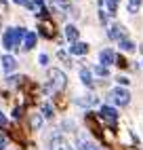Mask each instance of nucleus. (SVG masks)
I'll use <instances>...</instances> for the list:
<instances>
[{
    "instance_id": "nucleus-1",
    "label": "nucleus",
    "mask_w": 143,
    "mask_h": 150,
    "mask_svg": "<svg viewBox=\"0 0 143 150\" xmlns=\"http://www.w3.org/2000/svg\"><path fill=\"white\" fill-rule=\"evenodd\" d=\"M46 76H48V87L53 89V93H61L67 87V76H65L63 70L53 68V70H48V72H46Z\"/></svg>"
},
{
    "instance_id": "nucleus-2",
    "label": "nucleus",
    "mask_w": 143,
    "mask_h": 150,
    "mask_svg": "<svg viewBox=\"0 0 143 150\" xmlns=\"http://www.w3.org/2000/svg\"><path fill=\"white\" fill-rule=\"evenodd\" d=\"M46 142H48V150H74L72 144L59 131H53V133L46 137Z\"/></svg>"
},
{
    "instance_id": "nucleus-3",
    "label": "nucleus",
    "mask_w": 143,
    "mask_h": 150,
    "mask_svg": "<svg viewBox=\"0 0 143 150\" xmlns=\"http://www.w3.org/2000/svg\"><path fill=\"white\" fill-rule=\"evenodd\" d=\"M107 99H109V102H114L116 106H128L130 93L126 91L124 87H116V89H111V91L107 93Z\"/></svg>"
},
{
    "instance_id": "nucleus-4",
    "label": "nucleus",
    "mask_w": 143,
    "mask_h": 150,
    "mask_svg": "<svg viewBox=\"0 0 143 150\" xmlns=\"http://www.w3.org/2000/svg\"><path fill=\"white\" fill-rule=\"evenodd\" d=\"M99 118H101L103 123H107V125L114 127V125L118 123V110L111 108V106H101V110H99Z\"/></svg>"
},
{
    "instance_id": "nucleus-5",
    "label": "nucleus",
    "mask_w": 143,
    "mask_h": 150,
    "mask_svg": "<svg viewBox=\"0 0 143 150\" xmlns=\"http://www.w3.org/2000/svg\"><path fill=\"white\" fill-rule=\"evenodd\" d=\"M0 70H2L4 74H13L17 70V59L13 55H2L0 57Z\"/></svg>"
},
{
    "instance_id": "nucleus-6",
    "label": "nucleus",
    "mask_w": 143,
    "mask_h": 150,
    "mask_svg": "<svg viewBox=\"0 0 143 150\" xmlns=\"http://www.w3.org/2000/svg\"><path fill=\"white\" fill-rule=\"evenodd\" d=\"M74 104L76 106H80V108H90V106H97L99 104V97H95V95H80V97H74Z\"/></svg>"
},
{
    "instance_id": "nucleus-7",
    "label": "nucleus",
    "mask_w": 143,
    "mask_h": 150,
    "mask_svg": "<svg viewBox=\"0 0 143 150\" xmlns=\"http://www.w3.org/2000/svg\"><path fill=\"white\" fill-rule=\"evenodd\" d=\"M99 62H101V66H105V68H109L111 64L116 62V53L111 51V49H103V51L99 53Z\"/></svg>"
},
{
    "instance_id": "nucleus-8",
    "label": "nucleus",
    "mask_w": 143,
    "mask_h": 150,
    "mask_svg": "<svg viewBox=\"0 0 143 150\" xmlns=\"http://www.w3.org/2000/svg\"><path fill=\"white\" fill-rule=\"evenodd\" d=\"M67 51H69V55H86L88 53V45L78 40V42H72L67 47Z\"/></svg>"
},
{
    "instance_id": "nucleus-9",
    "label": "nucleus",
    "mask_w": 143,
    "mask_h": 150,
    "mask_svg": "<svg viewBox=\"0 0 143 150\" xmlns=\"http://www.w3.org/2000/svg\"><path fill=\"white\" fill-rule=\"evenodd\" d=\"M107 36L111 38V40H122V38H126V32H124V25H120V23H116V25H111V28H109V32H107Z\"/></svg>"
},
{
    "instance_id": "nucleus-10",
    "label": "nucleus",
    "mask_w": 143,
    "mask_h": 150,
    "mask_svg": "<svg viewBox=\"0 0 143 150\" xmlns=\"http://www.w3.org/2000/svg\"><path fill=\"white\" fill-rule=\"evenodd\" d=\"M36 40H38V34L36 32H27L25 38H23V42H21L23 51H32V49L36 47Z\"/></svg>"
},
{
    "instance_id": "nucleus-11",
    "label": "nucleus",
    "mask_w": 143,
    "mask_h": 150,
    "mask_svg": "<svg viewBox=\"0 0 143 150\" xmlns=\"http://www.w3.org/2000/svg\"><path fill=\"white\" fill-rule=\"evenodd\" d=\"M42 123H44V118H42L40 112L29 114V129H32V131H40V129H42Z\"/></svg>"
},
{
    "instance_id": "nucleus-12",
    "label": "nucleus",
    "mask_w": 143,
    "mask_h": 150,
    "mask_svg": "<svg viewBox=\"0 0 143 150\" xmlns=\"http://www.w3.org/2000/svg\"><path fill=\"white\" fill-rule=\"evenodd\" d=\"M80 81H82L84 87H93V72H90L88 68H80Z\"/></svg>"
},
{
    "instance_id": "nucleus-13",
    "label": "nucleus",
    "mask_w": 143,
    "mask_h": 150,
    "mask_svg": "<svg viewBox=\"0 0 143 150\" xmlns=\"http://www.w3.org/2000/svg\"><path fill=\"white\" fill-rule=\"evenodd\" d=\"M76 146H78V150H101L97 144H93V142H88L86 137H82L80 135L78 137V142H76Z\"/></svg>"
},
{
    "instance_id": "nucleus-14",
    "label": "nucleus",
    "mask_w": 143,
    "mask_h": 150,
    "mask_svg": "<svg viewBox=\"0 0 143 150\" xmlns=\"http://www.w3.org/2000/svg\"><path fill=\"white\" fill-rule=\"evenodd\" d=\"M78 36H80V34H78V28L72 25V23H67V25H65V38H67L69 42H78Z\"/></svg>"
},
{
    "instance_id": "nucleus-15",
    "label": "nucleus",
    "mask_w": 143,
    "mask_h": 150,
    "mask_svg": "<svg viewBox=\"0 0 143 150\" xmlns=\"http://www.w3.org/2000/svg\"><path fill=\"white\" fill-rule=\"evenodd\" d=\"M40 114H42V118H53L55 116V106L50 102H44L40 106Z\"/></svg>"
},
{
    "instance_id": "nucleus-16",
    "label": "nucleus",
    "mask_w": 143,
    "mask_h": 150,
    "mask_svg": "<svg viewBox=\"0 0 143 150\" xmlns=\"http://www.w3.org/2000/svg\"><path fill=\"white\" fill-rule=\"evenodd\" d=\"M23 81H25V78H23V76H17V74H8V76L4 78L6 87H19V85H23Z\"/></svg>"
},
{
    "instance_id": "nucleus-17",
    "label": "nucleus",
    "mask_w": 143,
    "mask_h": 150,
    "mask_svg": "<svg viewBox=\"0 0 143 150\" xmlns=\"http://www.w3.org/2000/svg\"><path fill=\"white\" fill-rule=\"evenodd\" d=\"M40 34H42L44 38H55V25L42 23V25H40Z\"/></svg>"
},
{
    "instance_id": "nucleus-18",
    "label": "nucleus",
    "mask_w": 143,
    "mask_h": 150,
    "mask_svg": "<svg viewBox=\"0 0 143 150\" xmlns=\"http://www.w3.org/2000/svg\"><path fill=\"white\" fill-rule=\"evenodd\" d=\"M118 45H120V49L122 51H126V53H130V51H135V42L130 40V38H122V40H118Z\"/></svg>"
},
{
    "instance_id": "nucleus-19",
    "label": "nucleus",
    "mask_w": 143,
    "mask_h": 150,
    "mask_svg": "<svg viewBox=\"0 0 143 150\" xmlns=\"http://www.w3.org/2000/svg\"><path fill=\"white\" fill-rule=\"evenodd\" d=\"M50 4H53V8H61V11H69L72 2L69 0H48Z\"/></svg>"
},
{
    "instance_id": "nucleus-20",
    "label": "nucleus",
    "mask_w": 143,
    "mask_h": 150,
    "mask_svg": "<svg viewBox=\"0 0 143 150\" xmlns=\"http://www.w3.org/2000/svg\"><path fill=\"white\" fill-rule=\"evenodd\" d=\"M61 131H69V133H74V131H76V123L72 121V118H65V121L61 123Z\"/></svg>"
},
{
    "instance_id": "nucleus-21",
    "label": "nucleus",
    "mask_w": 143,
    "mask_h": 150,
    "mask_svg": "<svg viewBox=\"0 0 143 150\" xmlns=\"http://www.w3.org/2000/svg\"><path fill=\"white\" fill-rule=\"evenodd\" d=\"M141 2H143V0H128V6H126V8H128V13H130V15H135V13L139 11Z\"/></svg>"
},
{
    "instance_id": "nucleus-22",
    "label": "nucleus",
    "mask_w": 143,
    "mask_h": 150,
    "mask_svg": "<svg viewBox=\"0 0 143 150\" xmlns=\"http://www.w3.org/2000/svg\"><path fill=\"white\" fill-rule=\"evenodd\" d=\"M105 6H107V15H116V11H118V0H105Z\"/></svg>"
},
{
    "instance_id": "nucleus-23",
    "label": "nucleus",
    "mask_w": 143,
    "mask_h": 150,
    "mask_svg": "<svg viewBox=\"0 0 143 150\" xmlns=\"http://www.w3.org/2000/svg\"><path fill=\"white\" fill-rule=\"evenodd\" d=\"M93 72H95L97 76H107V74H109V70H107L105 66H93Z\"/></svg>"
},
{
    "instance_id": "nucleus-24",
    "label": "nucleus",
    "mask_w": 143,
    "mask_h": 150,
    "mask_svg": "<svg viewBox=\"0 0 143 150\" xmlns=\"http://www.w3.org/2000/svg\"><path fill=\"white\" fill-rule=\"evenodd\" d=\"M21 116H23V106H15L13 108V118L15 121H21Z\"/></svg>"
},
{
    "instance_id": "nucleus-25",
    "label": "nucleus",
    "mask_w": 143,
    "mask_h": 150,
    "mask_svg": "<svg viewBox=\"0 0 143 150\" xmlns=\"http://www.w3.org/2000/svg\"><path fill=\"white\" fill-rule=\"evenodd\" d=\"M6 148H8V135L0 133V150H6Z\"/></svg>"
},
{
    "instance_id": "nucleus-26",
    "label": "nucleus",
    "mask_w": 143,
    "mask_h": 150,
    "mask_svg": "<svg viewBox=\"0 0 143 150\" xmlns=\"http://www.w3.org/2000/svg\"><path fill=\"white\" fill-rule=\"evenodd\" d=\"M15 4H21V6H25V8H29V11H32L34 8V2H29V0H13Z\"/></svg>"
},
{
    "instance_id": "nucleus-27",
    "label": "nucleus",
    "mask_w": 143,
    "mask_h": 150,
    "mask_svg": "<svg viewBox=\"0 0 143 150\" xmlns=\"http://www.w3.org/2000/svg\"><path fill=\"white\" fill-rule=\"evenodd\" d=\"M114 64H116L118 68H126V66H128V64H126V59L122 57V55H116V62H114Z\"/></svg>"
},
{
    "instance_id": "nucleus-28",
    "label": "nucleus",
    "mask_w": 143,
    "mask_h": 150,
    "mask_svg": "<svg viewBox=\"0 0 143 150\" xmlns=\"http://www.w3.org/2000/svg\"><path fill=\"white\" fill-rule=\"evenodd\" d=\"M38 64L42 66V68H46V66H48V55H46V53H42V55L38 57Z\"/></svg>"
},
{
    "instance_id": "nucleus-29",
    "label": "nucleus",
    "mask_w": 143,
    "mask_h": 150,
    "mask_svg": "<svg viewBox=\"0 0 143 150\" xmlns=\"http://www.w3.org/2000/svg\"><path fill=\"white\" fill-rule=\"evenodd\" d=\"M116 81H118V85H122V87H126V85L130 83V81H128V78H126V76H118V78H116Z\"/></svg>"
},
{
    "instance_id": "nucleus-30",
    "label": "nucleus",
    "mask_w": 143,
    "mask_h": 150,
    "mask_svg": "<svg viewBox=\"0 0 143 150\" xmlns=\"http://www.w3.org/2000/svg\"><path fill=\"white\" fill-rule=\"evenodd\" d=\"M6 125V116L2 114V110H0V127H4Z\"/></svg>"
},
{
    "instance_id": "nucleus-31",
    "label": "nucleus",
    "mask_w": 143,
    "mask_h": 150,
    "mask_svg": "<svg viewBox=\"0 0 143 150\" xmlns=\"http://www.w3.org/2000/svg\"><path fill=\"white\" fill-rule=\"evenodd\" d=\"M139 51H141V53H143V42H141V45H139Z\"/></svg>"
},
{
    "instance_id": "nucleus-32",
    "label": "nucleus",
    "mask_w": 143,
    "mask_h": 150,
    "mask_svg": "<svg viewBox=\"0 0 143 150\" xmlns=\"http://www.w3.org/2000/svg\"><path fill=\"white\" fill-rule=\"evenodd\" d=\"M0 25H2V17H0Z\"/></svg>"
}]
</instances>
